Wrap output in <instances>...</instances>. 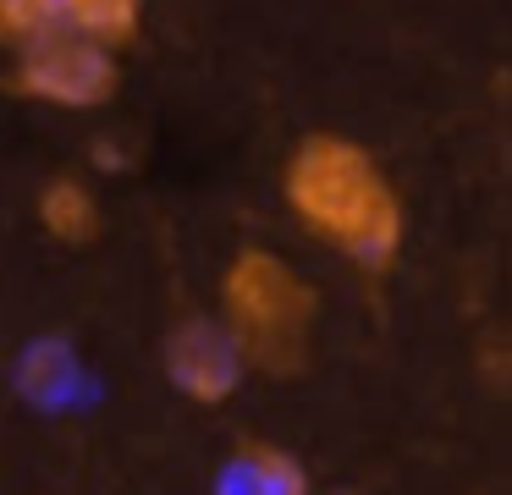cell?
Returning <instances> with one entry per match:
<instances>
[{"mask_svg": "<svg viewBox=\"0 0 512 495\" xmlns=\"http://www.w3.org/2000/svg\"><path fill=\"white\" fill-rule=\"evenodd\" d=\"M34 220L50 242L61 248H89V242L105 237V204L83 176L56 171L45 187L34 193Z\"/></svg>", "mask_w": 512, "mask_h": 495, "instance_id": "obj_7", "label": "cell"}, {"mask_svg": "<svg viewBox=\"0 0 512 495\" xmlns=\"http://www.w3.org/2000/svg\"><path fill=\"white\" fill-rule=\"evenodd\" d=\"M149 0H0V50L12 55L34 39H94L122 55L144 33Z\"/></svg>", "mask_w": 512, "mask_h": 495, "instance_id": "obj_4", "label": "cell"}, {"mask_svg": "<svg viewBox=\"0 0 512 495\" xmlns=\"http://www.w3.org/2000/svg\"><path fill=\"white\" fill-rule=\"evenodd\" d=\"M215 495H314V484L303 457H292L281 440L243 435L215 473Z\"/></svg>", "mask_w": 512, "mask_h": 495, "instance_id": "obj_6", "label": "cell"}, {"mask_svg": "<svg viewBox=\"0 0 512 495\" xmlns=\"http://www.w3.org/2000/svg\"><path fill=\"white\" fill-rule=\"evenodd\" d=\"M6 83H12V94L34 99L45 110L89 116V110L116 105V94H122V55L94 39L56 33V39H34L23 50H12Z\"/></svg>", "mask_w": 512, "mask_h": 495, "instance_id": "obj_3", "label": "cell"}, {"mask_svg": "<svg viewBox=\"0 0 512 495\" xmlns=\"http://www.w3.org/2000/svg\"><path fill=\"white\" fill-rule=\"evenodd\" d=\"M160 374L193 407H226L248 380L243 358H237L232 336L221 330L215 314H177L171 319L166 336H160Z\"/></svg>", "mask_w": 512, "mask_h": 495, "instance_id": "obj_5", "label": "cell"}, {"mask_svg": "<svg viewBox=\"0 0 512 495\" xmlns=\"http://www.w3.org/2000/svg\"><path fill=\"white\" fill-rule=\"evenodd\" d=\"M17 385H23L28 402L56 407L78 391V358H72L67 341H34L23 347V363H17Z\"/></svg>", "mask_w": 512, "mask_h": 495, "instance_id": "obj_8", "label": "cell"}, {"mask_svg": "<svg viewBox=\"0 0 512 495\" xmlns=\"http://www.w3.org/2000/svg\"><path fill=\"white\" fill-rule=\"evenodd\" d=\"M325 495H358V490H325Z\"/></svg>", "mask_w": 512, "mask_h": 495, "instance_id": "obj_9", "label": "cell"}, {"mask_svg": "<svg viewBox=\"0 0 512 495\" xmlns=\"http://www.w3.org/2000/svg\"><path fill=\"white\" fill-rule=\"evenodd\" d=\"M320 308V286L265 242L237 248L215 286V319L232 336L243 369L265 380H298L314 363Z\"/></svg>", "mask_w": 512, "mask_h": 495, "instance_id": "obj_2", "label": "cell"}, {"mask_svg": "<svg viewBox=\"0 0 512 495\" xmlns=\"http://www.w3.org/2000/svg\"><path fill=\"white\" fill-rule=\"evenodd\" d=\"M281 204L320 248L342 253L364 275L397 270L408 248V204L386 160L364 138L309 127L281 154Z\"/></svg>", "mask_w": 512, "mask_h": 495, "instance_id": "obj_1", "label": "cell"}]
</instances>
